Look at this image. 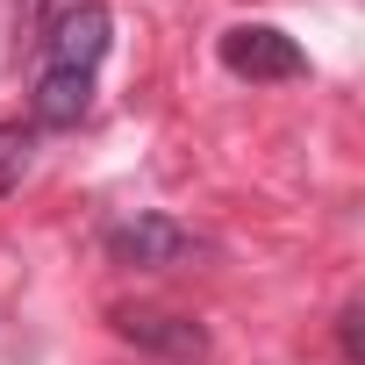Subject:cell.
<instances>
[{"mask_svg":"<svg viewBox=\"0 0 365 365\" xmlns=\"http://www.w3.org/2000/svg\"><path fill=\"white\" fill-rule=\"evenodd\" d=\"M108 43H115V15L101 8V0H79V8H65V15L43 29L36 51H43L51 72H101Z\"/></svg>","mask_w":365,"mask_h":365,"instance_id":"cell-4","label":"cell"},{"mask_svg":"<svg viewBox=\"0 0 365 365\" xmlns=\"http://www.w3.org/2000/svg\"><path fill=\"white\" fill-rule=\"evenodd\" d=\"M93 108V72H36V101H29V129H79Z\"/></svg>","mask_w":365,"mask_h":365,"instance_id":"cell-5","label":"cell"},{"mask_svg":"<svg viewBox=\"0 0 365 365\" xmlns=\"http://www.w3.org/2000/svg\"><path fill=\"white\" fill-rule=\"evenodd\" d=\"M101 244H108V258H115L122 272H179V265L201 258V237L179 230L172 215H129V222H115Z\"/></svg>","mask_w":365,"mask_h":365,"instance_id":"cell-2","label":"cell"},{"mask_svg":"<svg viewBox=\"0 0 365 365\" xmlns=\"http://www.w3.org/2000/svg\"><path fill=\"white\" fill-rule=\"evenodd\" d=\"M29 150H36V129H29V122H0V194H15V187H22Z\"/></svg>","mask_w":365,"mask_h":365,"instance_id":"cell-6","label":"cell"},{"mask_svg":"<svg viewBox=\"0 0 365 365\" xmlns=\"http://www.w3.org/2000/svg\"><path fill=\"white\" fill-rule=\"evenodd\" d=\"M108 322H115L122 344H136V351H150L165 365H201L208 358V329L194 315H179V308H115Z\"/></svg>","mask_w":365,"mask_h":365,"instance_id":"cell-3","label":"cell"},{"mask_svg":"<svg viewBox=\"0 0 365 365\" xmlns=\"http://www.w3.org/2000/svg\"><path fill=\"white\" fill-rule=\"evenodd\" d=\"M358 322H365V308H358V301H344V315H336V351H344V365H358V358H365V329H358Z\"/></svg>","mask_w":365,"mask_h":365,"instance_id":"cell-7","label":"cell"},{"mask_svg":"<svg viewBox=\"0 0 365 365\" xmlns=\"http://www.w3.org/2000/svg\"><path fill=\"white\" fill-rule=\"evenodd\" d=\"M22 29H29V43H43V29H51V0H22Z\"/></svg>","mask_w":365,"mask_h":365,"instance_id":"cell-8","label":"cell"},{"mask_svg":"<svg viewBox=\"0 0 365 365\" xmlns=\"http://www.w3.org/2000/svg\"><path fill=\"white\" fill-rule=\"evenodd\" d=\"M215 58H222L230 79H251V86H279V79H301V72H308V51H301L287 29H272V22H237V29H222Z\"/></svg>","mask_w":365,"mask_h":365,"instance_id":"cell-1","label":"cell"}]
</instances>
